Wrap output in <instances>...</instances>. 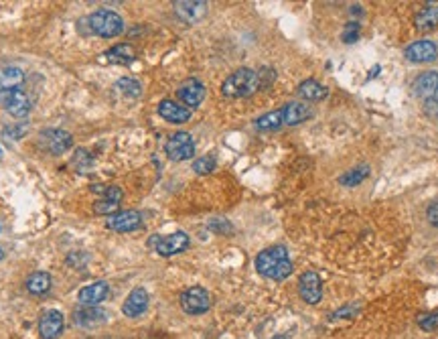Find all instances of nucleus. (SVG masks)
<instances>
[{
	"instance_id": "obj_19",
	"label": "nucleus",
	"mask_w": 438,
	"mask_h": 339,
	"mask_svg": "<svg viewBox=\"0 0 438 339\" xmlns=\"http://www.w3.org/2000/svg\"><path fill=\"white\" fill-rule=\"evenodd\" d=\"M148 309V293L145 289H134L122 305V313L126 317H140Z\"/></svg>"
},
{
	"instance_id": "obj_33",
	"label": "nucleus",
	"mask_w": 438,
	"mask_h": 339,
	"mask_svg": "<svg viewBox=\"0 0 438 339\" xmlns=\"http://www.w3.org/2000/svg\"><path fill=\"white\" fill-rule=\"evenodd\" d=\"M426 216H428V222L435 227H438V201L430 203L428 209H426Z\"/></svg>"
},
{
	"instance_id": "obj_12",
	"label": "nucleus",
	"mask_w": 438,
	"mask_h": 339,
	"mask_svg": "<svg viewBox=\"0 0 438 339\" xmlns=\"http://www.w3.org/2000/svg\"><path fill=\"white\" fill-rule=\"evenodd\" d=\"M63 325H65V319H63V313L61 311H47L41 321H39V333L43 339H57L63 331Z\"/></svg>"
},
{
	"instance_id": "obj_21",
	"label": "nucleus",
	"mask_w": 438,
	"mask_h": 339,
	"mask_svg": "<svg viewBox=\"0 0 438 339\" xmlns=\"http://www.w3.org/2000/svg\"><path fill=\"white\" fill-rule=\"evenodd\" d=\"M25 83V72L17 65H2L0 68V92L19 90Z\"/></svg>"
},
{
	"instance_id": "obj_20",
	"label": "nucleus",
	"mask_w": 438,
	"mask_h": 339,
	"mask_svg": "<svg viewBox=\"0 0 438 339\" xmlns=\"http://www.w3.org/2000/svg\"><path fill=\"white\" fill-rule=\"evenodd\" d=\"M106 319H108V313L102 311V309H98V307H85V309L77 311L75 317H73V321H75L77 325L87 327V329H90V327H100V325H104Z\"/></svg>"
},
{
	"instance_id": "obj_5",
	"label": "nucleus",
	"mask_w": 438,
	"mask_h": 339,
	"mask_svg": "<svg viewBox=\"0 0 438 339\" xmlns=\"http://www.w3.org/2000/svg\"><path fill=\"white\" fill-rule=\"evenodd\" d=\"M0 104L6 112L14 118H25L31 112V98L19 88V90H6L0 92Z\"/></svg>"
},
{
	"instance_id": "obj_18",
	"label": "nucleus",
	"mask_w": 438,
	"mask_h": 339,
	"mask_svg": "<svg viewBox=\"0 0 438 339\" xmlns=\"http://www.w3.org/2000/svg\"><path fill=\"white\" fill-rule=\"evenodd\" d=\"M158 114L167 120V122H173V124H182V122H189L191 120V110L185 108L182 104H177L173 100H163L158 104Z\"/></svg>"
},
{
	"instance_id": "obj_8",
	"label": "nucleus",
	"mask_w": 438,
	"mask_h": 339,
	"mask_svg": "<svg viewBox=\"0 0 438 339\" xmlns=\"http://www.w3.org/2000/svg\"><path fill=\"white\" fill-rule=\"evenodd\" d=\"M298 293L309 305H317L323 297V285H321V276L315 270H309L300 276L298 280Z\"/></svg>"
},
{
	"instance_id": "obj_14",
	"label": "nucleus",
	"mask_w": 438,
	"mask_h": 339,
	"mask_svg": "<svg viewBox=\"0 0 438 339\" xmlns=\"http://www.w3.org/2000/svg\"><path fill=\"white\" fill-rule=\"evenodd\" d=\"M173 6H175L177 17L191 25L199 23L207 14V2H203V0H181V2H175Z\"/></svg>"
},
{
	"instance_id": "obj_11",
	"label": "nucleus",
	"mask_w": 438,
	"mask_h": 339,
	"mask_svg": "<svg viewBox=\"0 0 438 339\" xmlns=\"http://www.w3.org/2000/svg\"><path fill=\"white\" fill-rule=\"evenodd\" d=\"M414 94L422 102H438V74L437 72H426L418 76L412 83Z\"/></svg>"
},
{
	"instance_id": "obj_1",
	"label": "nucleus",
	"mask_w": 438,
	"mask_h": 339,
	"mask_svg": "<svg viewBox=\"0 0 438 339\" xmlns=\"http://www.w3.org/2000/svg\"><path fill=\"white\" fill-rule=\"evenodd\" d=\"M255 268L262 276L272 280H284L292 272V263L289 258V250L284 246H272L262 250L255 256Z\"/></svg>"
},
{
	"instance_id": "obj_16",
	"label": "nucleus",
	"mask_w": 438,
	"mask_h": 339,
	"mask_svg": "<svg viewBox=\"0 0 438 339\" xmlns=\"http://www.w3.org/2000/svg\"><path fill=\"white\" fill-rule=\"evenodd\" d=\"M110 295V285L104 280H98L94 285L83 287L77 293V301L81 302L83 307H98L102 301H106Z\"/></svg>"
},
{
	"instance_id": "obj_24",
	"label": "nucleus",
	"mask_w": 438,
	"mask_h": 339,
	"mask_svg": "<svg viewBox=\"0 0 438 339\" xmlns=\"http://www.w3.org/2000/svg\"><path fill=\"white\" fill-rule=\"evenodd\" d=\"M104 55H106V61H110V63H118V65L132 63L134 57H136L132 45H128V43H120V45H116V47H112V49L106 51Z\"/></svg>"
},
{
	"instance_id": "obj_25",
	"label": "nucleus",
	"mask_w": 438,
	"mask_h": 339,
	"mask_svg": "<svg viewBox=\"0 0 438 339\" xmlns=\"http://www.w3.org/2000/svg\"><path fill=\"white\" fill-rule=\"evenodd\" d=\"M51 289V274L49 272H33L27 278V291L33 295H45Z\"/></svg>"
},
{
	"instance_id": "obj_31",
	"label": "nucleus",
	"mask_w": 438,
	"mask_h": 339,
	"mask_svg": "<svg viewBox=\"0 0 438 339\" xmlns=\"http://www.w3.org/2000/svg\"><path fill=\"white\" fill-rule=\"evenodd\" d=\"M359 33H362V27H359V23L357 21H351V23H347L345 25V29H343V41L345 43H355L357 39H359Z\"/></svg>"
},
{
	"instance_id": "obj_26",
	"label": "nucleus",
	"mask_w": 438,
	"mask_h": 339,
	"mask_svg": "<svg viewBox=\"0 0 438 339\" xmlns=\"http://www.w3.org/2000/svg\"><path fill=\"white\" fill-rule=\"evenodd\" d=\"M114 90L120 96H124V98H138L143 94V85L134 77H122V79H118L114 83Z\"/></svg>"
},
{
	"instance_id": "obj_3",
	"label": "nucleus",
	"mask_w": 438,
	"mask_h": 339,
	"mask_svg": "<svg viewBox=\"0 0 438 339\" xmlns=\"http://www.w3.org/2000/svg\"><path fill=\"white\" fill-rule=\"evenodd\" d=\"M81 25L87 27V33L104 39L118 37L124 31L122 17L118 12H114V10H108V8H100V10L92 12L87 19L81 21Z\"/></svg>"
},
{
	"instance_id": "obj_27",
	"label": "nucleus",
	"mask_w": 438,
	"mask_h": 339,
	"mask_svg": "<svg viewBox=\"0 0 438 339\" xmlns=\"http://www.w3.org/2000/svg\"><path fill=\"white\" fill-rule=\"evenodd\" d=\"M369 177V167L367 165H362V167H353V169H349L347 173H343L341 177H339V183L341 185H345V187H355V185H359L364 179Z\"/></svg>"
},
{
	"instance_id": "obj_36",
	"label": "nucleus",
	"mask_w": 438,
	"mask_h": 339,
	"mask_svg": "<svg viewBox=\"0 0 438 339\" xmlns=\"http://www.w3.org/2000/svg\"><path fill=\"white\" fill-rule=\"evenodd\" d=\"M0 156H2V151H0Z\"/></svg>"
},
{
	"instance_id": "obj_15",
	"label": "nucleus",
	"mask_w": 438,
	"mask_h": 339,
	"mask_svg": "<svg viewBox=\"0 0 438 339\" xmlns=\"http://www.w3.org/2000/svg\"><path fill=\"white\" fill-rule=\"evenodd\" d=\"M438 55L437 45L432 41H416L406 47V59L414 63H428L435 61Z\"/></svg>"
},
{
	"instance_id": "obj_10",
	"label": "nucleus",
	"mask_w": 438,
	"mask_h": 339,
	"mask_svg": "<svg viewBox=\"0 0 438 339\" xmlns=\"http://www.w3.org/2000/svg\"><path fill=\"white\" fill-rule=\"evenodd\" d=\"M177 96H179V100L185 104V108L193 110V108H197L205 100V85L199 79L191 77V79L182 81L181 88L177 90Z\"/></svg>"
},
{
	"instance_id": "obj_4",
	"label": "nucleus",
	"mask_w": 438,
	"mask_h": 339,
	"mask_svg": "<svg viewBox=\"0 0 438 339\" xmlns=\"http://www.w3.org/2000/svg\"><path fill=\"white\" fill-rule=\"evenodd\" d=\"M148 244L160 256H173V254H179L182 250H187L189 236L185 232H175V234H169V236H152Z\"/></svg>"
},
{
	"instance_id": "obj_7",
	"label": "nucleus",
	"mask_w": 438,
	"mask_h": 339,
	"mask_svg": "<svg viewBox=\"0 0 438 339\" xmlns=\"http://www.w3.org/2000/svg\"><path fill=\"white\" fill-rule=\"evenodd\" d=\"M209 293L203 287H191L181 295V307L189 315H201L209 309Z\"/></svg>"
},
{
	"instance_id": "obj_13",
	"label": "nucleus",
	"mask_w": 438,
	"mask_h": 339,
	"mask_svg": "<svg viewBox=\"0 0 438 339\" xmlns=\"http://www.w3.org/2000/svg\"><path fill=\"white\" fill-rule=\"evenodd\" d=\"M106 227L114 229V232H134V229L143 227V216L134 209L118 212L106 220Z\"/></svg>"
},
{
	"instance_id": "obj_17",
	"label": "nucleus",
	"mask_w": 438,
	"mask_h": 339,
	"mask_svg": "<svg viewBox=\"0 0 438 339\" xmlns=\"http://www.w3.org/2000/svg\"><path fill=\"white\" fill-rule=\"evenodd\" d=\"M280 114H282L284 126H296V124H302L304 120H309L313 116V108L309 104H302V102H291L284 108H280Z\"/></svg>"
},
{
	"instance_id": "obj_2",
	"label": "nucleus",
	"mask_w": 438,
	"mask_h": 339,
	"mask_svg": "<svg viewBox=\"0 0 438 339\" xmlns=\"http://www.w3.org/2000/svg\"><path fill=\"white\" fill-rule=\"evenodd\" d=\"M262 88L260 72H254L250 68H242L233 72L231 76L225 77L221 83V94L227 98H248Z\"/></svg>"
},
{
	"instance_id": "obj_35",
	"label": "nucleus",
	"mask_w": 438,
	"mask_h": 339,
	"mask_svg": "<svg viewBox=\"0 0 438 339\" xmlns=\"http://www.w3.org/2000/svg\"><path fill=\"white\" fill-rule=\"evenodd\" d=\"M4 258V252H2V248H0V260Z\"/></svg>"
},
{
	"instance_id": "obj_30",
	"label": "nucleus",
	"mask_w": 438,
	"mask_h": 339,
	"mask_svg": "<svg viewBox=\"0 0 438 339\" xmlns=\"http://www.w3.org/2000/svg\"><path fill=\"white\" fill-rule=\"evenodd\" d=\"M118 201H112V199H102V201H98L96 205H94V212L96 214H102V216H114V214H118Z\"/></svg>"
},
{
	"instance_id": "obj_9",
	"label": "nucleus",
	"mask_w": 438,
	"mask_h": 339,
	"mask_svg": "<svg viewBox=\"0 0 438 339\" xmlns=\"http://www.w3.org/2000/svg\"><path fill=\"white\" fill-rule=\"evenodd\" d=\"M41 143L53 154H61V152L72 149L73 136L67 130H61V128H47L41 132Z\"/></svg>"
},
{
	"instance_id": "obj_32",
	"label": "nucleus",
	"mask_w": 438,
	"mask_h": 339,
	"mask_svg": "<svg viewBox=\"0 0 438 339\" xmlns=\"http://www.w3.org/2000/svg\"><path fill=\"white\" fill-rule=\"evenodd\" d=\"M418 325L424 329V331H435L438 329V311L435 313H426L424 317L418 319Z\"/></svg>"
},
{
	"instance_id": "obj_28",
	"label": "nucleus",
	"mask_w": 438,
	"mask_h": 339,
	"mask_svg": "<svg viewBox=\"0 0 438 339\" xmlns=\"http://www.w3.org/2000/svg\"><path fill=\"white\" fill-rule=\"evenodd\" d=\"M254 124L258 130H278L280 126H284L280 110H274V112H268L264 114V116H260Z\"/></svg>"
},
{
	"instance_id": "obj_6",
	"label": "nucleus",
	"mask_w": 438,
	"mask_h": 339,
	"mask_svg": "<svg viewBox=\"0 0 438 339\" xmlns=\"http://www.w3.org/2000/svg\"><path fill=\"white\" fill-rule=\"evenodd\" d=\"M165 152L171 161H187L195 154V141L189 132H175L167 145H165Z\"/></svg>"
},
{
	"instance_id": "obj_22",
	"label": "nucleus",
	"mask_w": 438,
	"mask_h": 339,
	"mask_svg": "<svg viewBox=\"0 0 438 339\" xmlns=\"http://www.w3.org/2000/svg\"><path fill=\"white\" fill-rule=\"evenodd\" d=\"M414 25L418 31H435L438 27V4H428L424 6L416 19H414Z\"/></svg>"
},
{
	"instance_id": "obj_29",
	"label": "nucleus",
	"mask_w": 438,
	"mask_h": 339,
	"mask_svg": "<svg viewBox=\"0 0 438 339\" xmlns=\"http://www.w3.org/2000/svg\"><path fill=\"white\" fill-rule=\"evenodd\" d=\"M216 169V158L213 156H201L193 163V171L199 175H207Z\"/></svg>"
},
{
	"instance_id": "obj_34",
	"label": "nucleus",
	"mask_w": 438,
	"mask_h": 339,
	"mask_svg": "<svg viewBox=\"0 0 438 339\" xmlns=\"http://www.w3.org/2000/svg\"><path fill=\"white\" fill-rule=\"evenodd\" d=\"M424 110L430 116H438V102H424Z\"/></svg>"
},
{
	"instance_id": "obj_23",
	"label": "nucleus",
	"mask_w": 438,
	"mask_h": 339,
	"mask_svg": "<svg viewBox=\"0 0 438 339\" xmlns=\"http://www.w3.org/2000/svg\"><path fill=\"white\" fill-rule=\"evenodd\" d=\"M298 94L309 100V102H321L327 98V88L323 83H319L317 79H304L300 85H298Z\"/></svg>"
}]
</instances>
